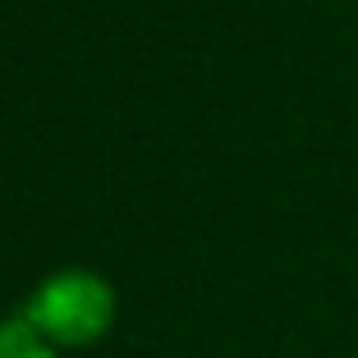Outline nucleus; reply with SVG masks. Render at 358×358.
<instances>
[{"label": "nucleus", "instance_id": "f257e3e1", "mask_svg": "<svg viewBox=\"0 0 358 358\" xmlns=\"http://www.w3.org/2000/svg\"><path fill=\"white\" fill-rule=\"evenodd\" d=\"M23 322L46 345H92L115 322V294L96 271L69 266L32 289V299L23 303Z\"/></svg>", "mask_w": 358, "mask_h": 358}, {"label": "nucleus", "instance_id": "f03ea898", "mask_svg": "<svg viewBox=\"0 0 358 358\" xmlns=\"http://www.w3.org/2000/svg\"><path fill=\"white\" fill-rule=\"evenodd\" d=\"M0 358H55V349L19 317V322H0Z\"/></svg>", "mask_w": 358, "mask_h": 358}]
</instances>
